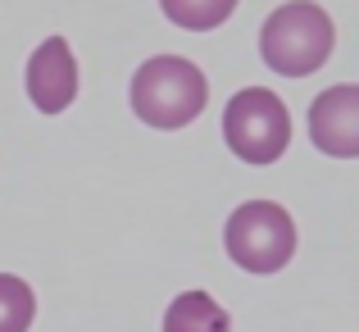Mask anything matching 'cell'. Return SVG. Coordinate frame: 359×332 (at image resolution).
I'll return each mask as SVG.
<instances>
[{
  "label": "cell",
  "mask_w": 359,
  "mask_h": 332,
  "mask_svg": "<svg viewBox=\"0 0 359 332\" xmlns=\"http://www.w3.org/2000/svg\"><path fill=\"white\" fill-rule=\"evenodd\" d=\"M337 46V27L323 5L314 0H291L278 5L259 27V60L282 78H309L327 64Z\"/></svg>",
  "instance_id": "6da1fadb"
},
{
  "label": "cell",
  "mask_w": 359,
  "mask_h": 332,
  "mask_svg": "<svg viewBox=\"0 0 359 332\" xmlns=\"http://www.w3.org/2000/svg\"><path fill=\"white\" fill-rule=\"evenodd\" d=\"M210 100L205 73L182 55H155L132 73V114L146 128H187Z\"/></svg>",
  "instance_id": "7a4b0ae2"
},
{
  "label": "cell",
  "mask_w": 359,
  "mask_h": 332,
  "mask_svg": "<svg viewBox=\"0 0 359 332\" xmlns=\"http://www.w3.org/2000/svg\"><path fill=\"white\" fill-rule=\"evenodd\" d=\"M223 141L245 164H273L291 146V114L278 91L245 87L223 109Z\"/></svg>",
  "instance_id": "3957f363"
},
{
  "label": "cell",
  "mask_w": 359,
  "mask_h": 332,
  "mask_svg": "<svg viewBox=\"0 0 359 332\" xmlns=\"http://www.w3.org/2000/svg\"><path fill=\"white\" fill-rule=\"evenodd\" d=\"M228 255L245 273H278L296 255V223L278 201H245L223 227Z\"/></svg>",
  "instance_id": "277c9868"
},
{
  "label": "cell",
  "mask_w": 359,
  "mask_h": 332,
  "mask_svg": "<svg viewBox=\"0 0 359 332\" xmlns=\"http://www.w3.org/2000/svg\"><path fill=\"white\" fill-rule=\"evenodd\" d=\"M309 137L332 159H359V82L327 87L309 105Z\"/></svg>",
  "instance_id": "5b68a950"
},
{
  "label": "cell",
  "mask_w": 359,
  "mask_h": 332,
  "mask_svg": "<svg viewBox=\"0 0 359 332\" xmlns=\"http://www.w3.org/2000/svg\"><path fill=\"white\" fill-rule=\"evenodd\" d=\"M78 96V64L64 36H46L27 60V100L36 114H64Z\"/></svg>",
  "instance_id": "8992f818"
},
{
  "label": "cell",
  "mask_w": 359,
  "mask_h": 332,
  "mask_svg": "<svg viewBox=\"0 0 359 332\" xmlns=\"http://www.w3.org/2000/svg\"><path fill=\"white\" fill-rule=\"evenodd\" d=\"M228 310L210 291H182L164 310V332H228Z\"/></svg>",
  "instance_id": "52a82bcc"
},
{
  "label": "cell",
  "mask_w": 359,
  "mask_h": 332,
  "mask_svg": "<svg viewBox=\"0 0 359 332\" xmlns=\"http://www.w3.org/2000/svg\"><path fill=\"white\" fill-rule=\"evenodd\" d=\"M164 14L187 32H214L219 23H228L237 0H159Z\"/></svg>",
  "instance_id": "ba28073f"
},
{
  "label": "cell",
  "mask_w": 359,
  "mask_h": 332,
  "mask_svg": "<svg viewBox=\"0 0 359 332\" xmlns=\"http://www.w3.org/2000/svg\"><path fill=\"white\" fill-rule=\"evenodd\" d=\"M36 319V296L23 278L0 273V332H27Z\"/></svg>",
  "instance_id": "9c48e42d"
}]
</instances>
